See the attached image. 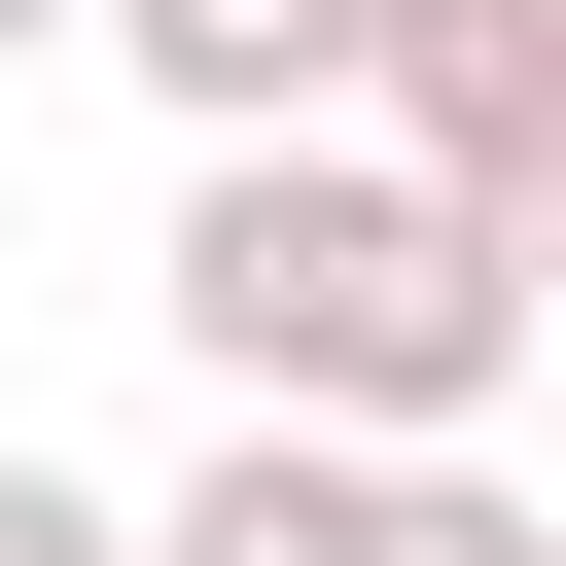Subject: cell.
I'll return each instance as SVG.
<instances>
[{"instance_id": "cell-1", "label": "cell", "mask_w": 566, "mask_h": 566, "mask_svg": "<svg viewBox=\"0 0 566 566\" xmlns=\"http://www.w3.org/2000/svg\"><path fill=\"white\" fill-rule=\"evenodd\" d=\"M142 318H177L248 424H318V460H495V389H531V212H424L389 142H177Z\"/></svg>"}, {"instance_id": "cell-2", "label": "cell", "mask_w": 566, "mask_h": 566, "mask_svg": "<svg viewBox=\"0 0 566 566\" xmlns=\"http://www.w3.org/2000/svg\"><path fill=\"white\" fill-rule=\"evenodd\" d=\"M142 566H566L495 460H318V424H212V495H142Z\"/></svg>"}, {"instance_id": "cell-3", "label": "cell", "mask_w": 566, "mask_h": 566, "mask_svg": "<svg viewBox=\"0 0 566 566\" xmlns=\"http://www.w3.org/2000/svg\"><path fill=\"white\" fill-rule=\"evenodd\" d=\"M71 35H106L177 142H318V0H71Z\"/></svg>"}, {"instance_id": "cell-4", "label": "cell", "mask_w": 566, "mask_h": 566, "mask_svg": "<svg viewBox=\"0 0 566 566\" xmlns=\"http://www.w3.org/2000/svg\"><path fill=\"white\" fill-rule=\"evenodd\" d=\"M0 566H142V495H71V460H0Z\"/></svg>"}, {"instance_id": "cell-5", "label": "cell", "mask_w": 566, "mask_h": 566, "mask_svg": "<svg viewBox=\"0 0 566 566\" xmlns=\"http://www.w3.org/2000/svg\"><path fill=\"white\" fill-rule=\"evenodd\" d=\"M35 35H71V0H0V71H35Z\"/></svg>"}]
</instances>
